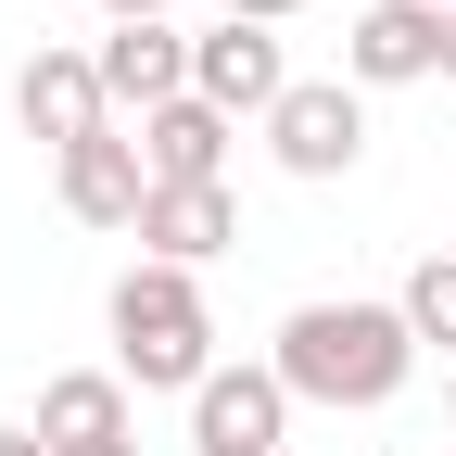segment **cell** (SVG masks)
I'll return each mask as SVG.
<instances>
[{"label": "cell", "mask_w": 456, "mask_h": 456, "mask_svg": "<svg viewBox=\"0 0 456 456\" xmlns=\"http://www.w3.org/2000/svg\"><path fill=\"white\" fill-rule=\"evenodd\" d=\"M431 13H456V0H431Z\"/></svg>", "instance_id": "cell-20"}, {"label": "cell", "mask_w": 456, "mask_h": 456, "mask_svg": "<svg viewBox=\"0 0 456 456\" xmlns=\"http://www.w3.org/2000/svg\"><path fill=\"white\" fill-rule=\"evenodd\" d=\"M102 330H114V380L127 393H203L216 380V305H203L191 266H152L140 254L127 279H114Z\"/></svg>", "instance_id": "cell-2"}, {"label": "cell", "mask_w": 456, "mask_h": 456, "mask_svg": "<svg viewBox=\"0 0 456 456\" xmlns=\"http://www.w3.org/2000/svg\"><path fill=\"white\" fill-rule=\"evenodd\" d=\"M444 89H456V13H444Z\"/></svg>", "instance_id": "cell-17"}, {"label": "cell", "mask_w": 456, "mask_h": 456, "mask_svg": "<svg viewBox=\"0 0 456 456\" xmlns=\"http://www.w3.org/2000/svg\"><path fill=\"white\" fill-rule=\"evenodd\" d=\"M216 13H228V26H292L305 0H216Z\"/></svg>", "instance_id": "cell-14"}, {"label": "cell", "mask_w": 456, "mask_h": 456, "mask_svg": "<svg viewBox=\"0 0 456 456\" xmlns=\"http://www.w3.org/2000/svg\"><path fill=\"white\" fill-rule=\"evenodd\" d=\"M444 431H456V368H444Z\"/></svg>", "instance_id": "cell-18"}, {"label": "cell", "mask_w": 456, "mask_h": 456, "mask_svg": "<svg viewBox=\"0 0 456 456\" xmlns=\"http://www.w3.org/2000/svg\"><path fill=\"white\" fill-rule=\"evenodd\" d=\"M191 102H216L228 127H241V114L266 127V114L292 102V64H279V26H228V13H216V26L191 38Z\"/></svg>", "instance_id": "cell-5"}, {"label": "cell", "mask_w": 456, "mask_h": 456, "mask_svg": "<svg viewBox=\"0 0 456 456\" xmlns=\"http://www.w3.org/2000/svg\"><path fill=\"white\" fill-rule=\"evenodd\" d=\"M51 191H64L77 228H140V216H152V165H140L127 127H102V140H77L64 165H51Z\"/></svg>", "instance_id": "cell-8"}, {"label": "cell", "mask_w": 456, "mask_h": 456, "mask_svg": "<svg viewBox=\"0 0 456 456\" xmlns=\"http://www.w3.org/2000/svg\"><path fill=\"white\" fill-rule=\"evenodd\" d=\"M13 127H26L51 165H64L77 140H102V127H114L102 64H89V51H51V38H38V51H26V77H13Z\"/></svg>", "instance_id": "cell-4"}, {"label": "cell", "mask_w": 456, "mask_h": 456, "mask_svg": "<svg viewBox=\"0 0 456 456\" xmlns=\"http://www.w3.org/2000/svg\"><path fill=\"white\" fill-rule=\"evenodd\" d=\"M292 431V380L279 368H216L191 393V456H279Z\"/></svg>", "instance_id": "cell-6"}, {"label": "cell", "mask_w": 456, "mask_h": 456, "mask_svg": "<svg viewBox=\"0 0 456 456\" xmlns=\"http://www.w3.org/2000/svg\"><path fill=\"white\" fill-rule=\"evenodd\" d=\"M0 456H51V444H38V431H0Z\"/></svg>", "instance_id": "cell-16"}, {"label": "cell", "mask_w": 456, "mask_h": 456, "mask_svg": "<svg viewBox=\"0 0 456 456\" xmlns=\"http://www.w3.org/2000/svg\"><path fill=\"white\" fill-rule=\"evenodd\" d=\"M266 152H279V178H355L368 165V89L355 77H292V102L266 114Z\"/></svg>", "instance_id": "cell-3"}, {"label": "cell", "mask_w": 456, "mask_h": 456, "mask_svg": "<svg viewBox=\"0 0 456 456\" xmlns=\"http://www.w3.org/2000/svg\"><path fill=\"white\" fill-rule=\"evenodd\" d=\"M342 77H355V89H419V77H444V13H431V0H368L355 26H342Z\"/></svg>", "instance_id": "cell-7"}, {"label": "cell", "mask_w": 456, "mask_h": 456, "mask_svg": "<svg viewBox=\"0 0 456 456\" xmlns=\"http://www.w3.org/2000/svg\"><path fill=\"white\" fill-rule=\"evenodd\" d=\"M266 368L292 380V406L368 419V406H393V393L419 380V330H406V305L317 292V305H292V317H279V355H266Z\"/></svg>", "instance_id": "cell-1"}, {"label": "cell", "mask_w": 456, "mask_h": 456, "mask_svg": "<svg viewBox=\"0 0 456 456\" xmlns=\"http://www.w3.org/2000/svg\"><path fill=\"white\" fill-rule=\"evenodd\" d=\"M89 64H102V102H114V114H165V102H191V38H178V26H114Z\"/></svg>", "instance_id": "cell-9"}, {"label": "cell", "mask_w": 456, "mask_h": 456, "mask_svg": "<svg viewBox=\"0 0 456 456\" xmlns=\"http://www.w3.org/2000/svg\"><path fill=\"white\" fill-rule=\"evenodd\" d=\"M228 114L216 102H165V114H140V165H152V191H216L228 178Z\"/></svg>", "instance_id": "cell-10"}, {"label": "cell", "mask_w": 456, "mask_h": 456, "mask_svg": "<svg viewBox=\"0 0 456 456\" xmlns=\"http://www.w3.org/2000/svg\"><path fill=\"white\" fill-rule=\"evenodd\" d=\"M228 241H241L228 178H216V191H152V216H140V254H152V266H191V279H203Z\"/></svg>", "instance_id": "cell-12"}, {"label": "cell", "mask_w": 456, "mask_h": 456, "mask_svg": "<svg viewBox=\"0 0 456 456\" xmlns=\"http://www.w3.org/2000/svg\"><path fill=\"white\" fill-rule=\"evenodd\" d=\"M89 456H140V444H89Z\"/></svg>", "instance_id": "cell-19"}, {"label": "cell", "mask_w": 456, "mask_h": 456, "mask_svg": "<svg viewBox=\"0 0 456 456\" xmlns=\"http://www.w3.org/2000/svg\"><path fill=\"white\" fill-rule=\"evenodd\" d=\"M51 456H89V444H127V380L114 368H64V380H38V419H26Z\"/></svg>", "instance_id": "cell-11"}, {"label": "cell", "mask_w": 456, "mask_h": 456, "mask_svg": "<svg viewBox=\"0 0 456 456\" xmlns=\"http://www.w3.org/2000/svg\"><path fill=\"white\" fill-rule=\"evenodd\" d=\"M342 456H355V444H342Z\"/></svg>", "instance_id": "cell-21"}, {"label": "cell", "mask_w": 456, "mask_h": 456, "mask_svg": "<svg viewBox=\"0 0 456 456\" xmlns=\"http://www.w3.org/2000/svg\"><path fill=\"white\" fill-rule=\"evenodd\" d=\"M393 305H406V330H419V355L444 342V368H456V254H419V266H406V292H393Z\"/></svg>", "instance_id": "cell-13"}, {"label": "cell", "mask_w": 456, "mask_h": 456, "mask_svg": "<svg viewBox=\"0 0 456 456\" xmlns=\"http://www.w3.org/2000/svg\"><path fill=\"white\" fill-rule=\"evenodd\" d=\"M102 13H114V26H165L178 0H102Z\"/></svg>", "instance_id": "cell-15"}]
</instances>
